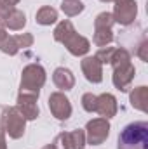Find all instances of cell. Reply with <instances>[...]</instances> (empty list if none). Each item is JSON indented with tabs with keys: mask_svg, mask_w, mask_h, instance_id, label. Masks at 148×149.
Segmentation results:
<instances>
[{
	"mask_svg": "<svg viewBox=\"0 0 148 149\" xmlns=\"http://www.w3.org/2000/svg\"><path fill=\"white\" fill-rule=\"evenodd\" d=\"M54 40L59 42V43H63L66 47V50L72 56H77V57L85 56L91 50V42L85 37L78 35L77 30H75V26L72 24V21H68V19L61 21L56 26V30H54Z\"/></svg>",
	"mask_w": 148,
	"mask_h": 149,
	"instance_id": "cell-1",
	"label": "cell"
},
{
	"mask_svg": "<svg viewBox=\"0 0 148 149\" xmlns=\"http://www.w3.org/2000/svg\"><path fill=\"white\" fill-rule=\"evenodd\" d=\"M117 149H148V123L134 121L118 134Z\"/></svg>",
	"mask_w": 148,
	"mask_h": 149,
	"instance_id": "cell-2",
	"label": "cell"
},
{
	"mask_svg": "<svg viewBox=\"0 0 148 149\" xmlns=\"http://www.w3.org/2000/svg\"><path fill=\"white\" fill-rule=\"evenodd\" d=\"M45 80H47V73H45L44 66L35 64V63L28 64V66L23 68V73H21L19 92L40 95V88L45 85Z\"/></svg>",
	"mask_w": 148,
	"mask_h": 149,
	"instance_id": "cell-3",
	"label": "cell"
},
{
	"mask_svg": "<svg viewBox=\"0 0 148 149\" xmlns=\"http://www.w3.org/2000/svg\"><path fill=\"white\" fill-rule=\"evenodd\" d=\"M0 125L11 139H21L25 135V130H26V120L16 106L2 109Z\"/></svg>",
	"mask_w": 148,
	"mask_h": 149,
	"instance_id": "cell-4",
	"label": "cell"
},
{
	"mask_svg": "<svg viewBox=\"0 0 148 149\" xmlns=\"http://www.w3.org/2000/svg\"><path fill=\"white\" fill-rule=\"evenodd\" d=\"M85 142L91 146L103 144L110 135V121L106 118H94L85 125Z\"/></svg>",
	"mask_w": 148,
	"mask_h": 149,
	"instance_id": "cell-5",
	"label": "cell"
},
{
	"mask_svg": "<svg viewBox=\"0 0 148 149\" xmlns=\"http://www.w3.org/2000/svg\"><path fill=\"white\" fill-rule=\"evenodd\" d=\"M115 2V9H113V19L115 23L122 24V26H129L134 23L136 14H138V5L136 0H113Z\"/></svg>",
	"mask_w": 148,
	"mask_h": 149,
	"instance_id": "cell-6",
	"label": "cell"
},
{
	"mask_svg": "<svg viewBox=\"0 0 148 149\" xmlns=\"http://www.w3.org/2000/svg\"><path fill=\"white\" fill-rule=\"evenodd\" d=\"M134 74H136V70H134L132 63L127 61V63H122V64L113 66L111 81H113L115 88H118L120 92H127L131 88V83L134 80Z\"/></svg>",
	"mask_w": 148,
	"mask_h": 149,
	"instance_id": "cell-7",
	"label": "cell"
},
{
	"mask_svg": "<svg viewBox=\"0 0 148 149\" xmlns=\"http://www.w3.org/2000/svg\"><path fill=\"white\" fill-rule=\"evenodd\" d=\"M49 109L56 120L65 121L72 116V102L63 92H52L49 95Z\"/></svg>",
	"mask_w": 148,
	"mask_h": 149,
	"instance_id": "cell-8",
	"label": "cell"
},
{
	"mask_svg": "<svg viewBox=\"0 0 148 149\" xmlns=\"http://www.w3.org/2000/svg\"><path fill=\"white\" fill-rule=\"evenodd\" d=\"M37 101H38V95L25 94V92H19L18 94V104H16V108L25 116L26 121H32V120H37L38 118L40 109H38Z\"/></svg>",
	"mask_w": 148,
	"mask_h": 149,
	"instance_id": "cell-9",
	"label": "cell"
},
{
	"mask_svg": "<svg viewBox=\"0 0 148 149\" xmlns=\"http://www.w3.org/2000/svg\"><path fill=\"white\" fill-rule=\"evenodd\" d=\"M82 73L87 81L91 83H101L103 81V64L92 56V57H84L80 63Z\"/></svg>",
	"mask_w": 148,
	"mask_h": 149,
	"instance_id": "cell-10",
	"label": "cell"
},
{
	"mask_svg": "<svg viewBox=\"0 0 148 149\" xmlns=\"http://www.w3.org/2000/svg\"><path fill=\"white\" fill-rule=\"evenodd\" d=\"M117 109H118V106H117V99H115V95L106 94V92L101 94V95H98L96 113L101 114V118H106V120L113 118V116L117 114Z\"/></svg>",
	"mask_w": 148,
	"mask_h": 149,
	"instance_id": "cell-11",
	"label": "cell"
},
{
	"mask_svg": "<svg viewBox=\"0 0 148 149\" xmlns=\"http://www.w3.org/2000/svg\"><path fill=\"white\" fill-rule=\"evenodd\" d=\"M52 81L54 85L59 88V92H66V90H72L75 87V76L73 73L68 70V68H56L54 73H52Z\"/></svg>",
	"mask_w": 148,
	"mask_h": 149,
	"instance_id": "cell-12",
	"label": "cell"
},
{
	"mask_svg": "<svg viewBox=\"0 0 148 149\" xmlns=\"http://www.w3.org/2000/svg\"><path fill=\"white\" fill-rule=\"evenodd\" d=\"M2 21H4L5 28L18 31V30H23V26L26 24V16H25L23 10H19V9H12L11 12H7V14L2 17Z\"/></svg>",
	"mask_w": 148,
	"mask_h": 149,
	"instance_id": "cell-13",
	"label": "cell"
},
{
	"mask_svg": "<svg viewBox=\"0 0 148 149\" xmlns=\"http://www.w3.org/2000/svg\"><path fill=\"white\" fill-rule=\"evenodd\" d=\"M129 102L134 109L141 113H147V102H148V88L147 87H138L131 92L129 95Z\"/></svg>",
	"mask_w": 148,
	"mask_h": 149,
	"instance_id": "cell-14",
	"label": "cell"
},
{
	"mask_svg": "<svg viewBox=\"0 0 148 149\" xmlns=\"http://www.w3.org/2000/svg\"><path fill=\"white\" fill-rule=\"evenodd\" d=\"M35 21L42 26H51V24H54L58 21V10L54 7H51V5H44L37 10Z\"/></svg>",
	"mask_w": 148,
	"mask_h": 149,
	"instance_id": "cell-15",
	"label": "cell"
},
{
	"mask_svg": "<svg viewBox=\"0 0 148 149\" xmlns=\"http://www.w3.org/2000/svg\"><path fill=\"white\" fill-rule=\"evenodd\" d=\"M94 45L98 47H106L113 42V31L111 28H94V37H92Z\"/></svg>",
	"mask_w": 148,
	"mask_h": 149,
	"instance_id": "cell-16",
	"label": "cell"
},
{
	"mask_svg": "<svg viewBox=\"0 0 148 149\" xmlns=\"http://www.w3.org/2000/svg\"><path fill=\"white\" fill-rule=\"evenodd\" d=\"M84 2L82 0H63L61 3V10L68 16V17H73V16H78L82 10H84Z\"/></svg>",
	"mask_w": 148,
	"mask_h": 149,
	"instance_id": "cell-17",
	"label": "cell"
},
{
	"mask_svg": "<svg viewBox=\"0 0 148 149\" xmlns=\"http://www.w3.org/2000/svg\"><path fill=\"white\" fill-rule=\"evenodd\" d=\"M0 50H2L4 54H7V56H16V54L19 52V47H18L16 37L7 35V37L4 38V42L0 43Z\"/></svg>",
	"mask_w": 148,
	"mask_h": 149,
	"instance_id": "cell-18",
	"label": "cell"
},
{
	"mask_svg": "<svg viewBox=\"0 0 148 149\" xmlns=\"http://www.w3.org/2000/svg\"><path fill=\"white\" fill-rule=\"evenodd\" d=\"M54 149H73L72 139H70V132H61L56 135L54 142H52Z\"/></svg>",
	"mask_w": 148,
	"mask_h": 149,
	"instance_id": "cell-19",
	"label": "cell"
},
{
	"mask_svg": "<svg viewBox=\"0 0 148 149\" xmlns=\"http://www.w3.org/2000/svg\"><path fill=\"white\" fill-rule=\"evenodd\" d=\"M115 24V19L111 12H99L94 19V28H111Z\"/></svg>",
	"mask_w": 148,
	"mask_h": 149,
	"instance_id": "cell-20",
	"label": "cell"
},
{
	"mask_svg": "<svg viewBox=\"0 0 148 149\" xmlns=\"http://www.w3.org/2000/svg\"><path fill=\"white\" fill-rule=\"evenodd\" d=\"M70 139H72L73 149H84L85 146H87V142H85V132L80 130V128L70 132Z\"/></svg>",
	"mask_w": 148,
	"mask_h": 149,
	"instance_id": "cell-21",
	"label": "cell"
},
{
	"mask_svg": "<svg viewBox=\"0 0 148 149\" xmlns=\"http://www.w3.org/2000/svg\"><path fill=\"white\" fill-rule=\"evenodd\" d=\"M127 61H131V54L125 49H115L113 56L110 59V64L111 66H117V64H122V63H127Z\"/></svg>",
	"mask_w": 148,
	"mask_h": 149,
	"instance_id": "cell-22",
	"label": "cell"
},
{
	"mask_svg": "<svg viewBox=\"0 0 148 149\" xmlns=\"http://www.w3.org/2000/svg\"><path fill=\"white\" fill-rule=\"evenodd\" d=\"M96 102H98V95L87 92L82 95V108L87 113H96Z\"/></svg>",
	"mask_w": 148,
	"mask_h": 149,
	"instance_id": "cell-23",
	"label": "cell"
},
{
	"mask_svg": "<svg viewBox=\"0 0 148 149\" xmlns=\"http://www.w3.org/2000/svg\"><path fill=\"white\" fill-rule=\"evenodd\" d=\"M113 50H115V47H101L98 52H96V59L101 63V64H110V59L111 56H113Z\"/></svg>",
	"mask_w": 148,
	"mask_h": 149,
	"instance_id": "cell-24",
	"label": "cell"
},
{
	"mask_svg": "<svg viewBox=\"0 0 148 149\" xmlns=\"http://www.w3.org/2000/svg\"><path fill=\"white\" fill-rule=\"evenodd\" d=\"M14 37H16L19 49H28L33 45V35L32 33H21V35H14Z\"/></svg>",
	"mask_w": 148,
	"mask_h": 149,
	"instance_id": "cell-25",
	"label": "cell"
},
{
	"mask_svg": "<svg viewBox=\"0 0 148 149\" xmlns=\"http://www.w3.org/2000/svg\"><path fill=\"white\" fill-rule=\"evenodd\" d=\"M18 3H19V0H0V17H4L12 9H16Z\"/></svg>",
	"mask_w": 148,
	"mask_h": 149,
	"instance_id": "cell-26",
	"label": "cell"
},
{
	"mask_svg": "<svg viewBox=\"0 0 148 149\" xmlns=\"http://www.w3.org/2000/svg\"><path fill=\"white\" fill-rule=\"evenodd\" d=\"M147 50H148V40H145V42L140 45L138 52H136V54H138V57H140L141 61H145V63L148 61V52H147Z\"/></svg>",
	"mask_w": 148,
	"mask_h": 149,
	"instance_id": "cell-27",
	"label": "cell"
},
{
	"mask_svg": "<svg viewBox=\"0 0 148 149\" xmlns=\"http://www.w3.org/2000/svg\"><path fill=\"white\" fill-rule=\"evenodd\" d=\"M5 37H7V28H5V24H4V21H2V17H0V43L4 42Z\"/></svg>",
	"mask_w": 148,
	"mask_h": 149,
	"instance_id": "cell-28",
	"label": "cell"
},
{
	"mask_svg": "<svg viewBox=\"0 0 148 149\" xmlns=\"http://www.w3.org/2000/svg\"><path fill=\"white\" fill-rule=\"evenodd\" d=\"M0 149H7V144H5V132L0 125Z\"/></svg>",
	"mask_w": 148,
	"mask_h": 149,
	"instance_id": "cell-29",
	"label": "cell"
},
{
	"mask_svg": "<svg viewBox=\"0 0 148 149\" xmlns=\"http://www.w3.org/2000/svg\"><path fill=\"white\" fill-rule=\"evenodd\" d=\"M42 149H54V146H52V144H47V146H44Z\"/></svg>",
	"mask_w": 148,
	"mask_h": 149,
	"instance_id": "cell-30",
	"label": "cell"
},
{
	"mask_svg": "<svg viewBox=\"0 0 148 149\" xmlns=\"http://www.w3.org/2000/svg\"><path fill=\"white\" fill-rule=\"evenodd\" d=\"M99 2H105V3H108V2H113V0H99Z\"/></svg>",
	"mask_w": 148,
	"mask_h": 149,
	"instance_id": "cell-31",
	"label": "cell"
}]
</instances>
